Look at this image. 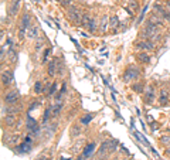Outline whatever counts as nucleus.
<instances>
[{"instance_id":"obj_1","label":"nucleus","mask_w":170,"mask_h":160,"mask_svg":"<svg viewBox=\"0 0 170 160\" xmlns=\"http://www.w3.org/2000/svg\"><path fill=\"white\" fill-rule=\"evenodd\" d=\"M140 75H142L140 68H137L136 65H129V67H126V70H125L124 75H122V80H124V82H130V81L139 80Z\"/></svg>"},{"instance_id":"obj_2","label":"nucleus","mask_w":170,"mask_h":160,"mask_svg":"<svg viewBox=\"0 0 170 160\" xmlns=\"http://www.w3.org/2000/svg\"><path fill=\"white\" fill-rule=\"evenodd\" d=\"M26 128H27V132H28V135H31L33 137L40 136V132H41L40 125H38V122H37L34 118H31L30 115H27Z\"/></svg>"},{"instance_id":"obj_3","label":"nucleus","mask_w":170,"mask_h":160,"mask_svg":"<svg viewBox=\"0 0 170 160\" xmlns=\"http://www.w3.org/2000/svg\"><path fill=\"white\" fill-rule=\"evenodd\" d=\"M67 16H68V20H70L72 24H81L84 14H82V11H81L78 7L71 6V7H68Z\"/></svg>"},{"instance_id":"obj_4","label":"nucleus","mask_w":170,"mask_h":160,"mask_svg":"<svg viewBox=\"0 0 170 160\" xmlns=\"http://www.w3.org/2000/svg\"><path fill=\"white\" fill-rule=\"evenodd\" d=\"M30 21H31L30 14L24 13L20 20V28H19V38H20V40H23L24 37H27V30H28V27H30V24H31Z\"/></svg>"},{"instance_id":"obj_5","label":"nucleus","mask_w":170,"mask_h":160,"mask_svg":"<svg viewBox=\"0 0 170 160\" xmlns=\"http://www.w3.org/2000/svg\"><path fill=\"white\" fill-rule=\"evenodd\" d=\"M155 41L152 40H139L135 43V48L139 51H146V53H150V51L155 50Z\"/></svg>"},{"instance_id":"obj_6","label":"nucleus","mask_w":170,"mask_h":160,"mask_svg":"<svg viewBox=\"0 0 170 160\" xmlns=\"http://www.w3.org/2000/svg\"><path fill=\"white\" fill-rule=\"evenodd\" d=\"M19 98H20V92L17 89H11L3 97V103H6V105H16Z\"/></svg>"},{"instance_id":"obj_7","label":"nucleus","mask_w":170,"mask_h":160,"mask_svg":"<svg viewBox=\"0 0 170 160\" xmlns=\"http://www.w3.org/2000/svg\"><path fill=\"white\" fill-rule=\"evenodd\" d=\"M153 10L156 11L159 16H162L166 21H169L170 23V10L167 9L166 6H163V4H160V3H155L153 4Z\"/></svg>"},{"instance_id":"obj_8","label":"nucleus","mask_w":170,"mask_h":160,"mask_svg":"<svg viewBox=\"0 0 170 160\" xmlns=\"http://www.w3.org/2000/svg\"><path fill=\"white\" fill-rule=\"evenodd\" d=\"M14 80V74L11 70H6V71H2V85L3 87H9Z\"/></svg>"},{"instance_id":"obj_9","label":"nucleus","mask_w":170,"mask_h":160,"mask_svg":"<svg viewBox=\"0 0 170 160\" xmlns=\"http://www.w3.org/2000/svg\"><path fill=\"white\" fill-rule=\"evenodd\" d=\"M30 150H31V142L23 140L20 145H16V153H19V154H26Z\"/></svg>"},{"instance_id":"obj_10","label":"nucleus","mask_w":170,"mask_h":160,"mask_svg":"<svg viewBox=\"0 0 170 160\" xmlns=\"http://www.w3.org/2000/svg\"><path fill=\"white\" fill-rule=\"evenodd\" d=\"M143 98L146 103H153L155 101V87L153 85H149L146 89L143 91Z\"/></svg>"},{"instance_id":"obj_11","label":"nucleus","mask_w":170,"mask_h":160,"mask_svg":"<svg viewBox=\"0 0 170 160\" xmlns=\"http://www.w3.org/2000/svg\"><path fill=\"white\" fill-rule=\"evenodd\" d=\"M95 147H97V143L95 142H91V143L85 145L82 149V156L85 157V159H89L91 156H92V153L95 152Z\"/></svg>"},{"instance_id":"obj_12","label":"nucleus","mask_w":170,"mask_h":160,"mask_svg":"<svg viewBox=\"0 0 170 160\" xmlns=\"http://www.w3.org/2000/svg\"><path fill=\"white\" fill-rule=\"evenodd\" d=\"M109 152H111V142H102L99 150H98V156H99V159H103V157L108 156Z\"/></svg>"},{"instance_id":"obj_13","label":"nucleus","mask_w":170,"mask_h":160,"mask_svg":"<svg viewBox=\"0 0 170 160\" xmlns=\"http://www.w3.org/2000/svg\"><path fill=\"white\" fill-rule=\"evenodd\" d=\"M136 60H137V63L146 65V64H150L152 58H150V55L146 53V51H139V53L136 54Z\"/></svg>"},{"instance_id":"obj_14","label":"nucleus","mask_w":170,"mask_h":160,"mask_svg":"<svg viewBox=\"0 0 170 160\" xmlns=\"http://www.w3.org/2000/svg\"><path fill=\"white\" fill-rule=\"evenodd\" d=\"M38 33H40V30H38V26H37L36 23H31L30 27H28V30H27V37H28L30 40H34V38H37V37H38Z\"/></svg>"},{"instance_id":"obj_15","label":"nucleus","mask_w":170,"mask_h":160,"mask_svg":"<svg viewBox=\"0 0 170 160\" xmlns=\"http://www.w3.org/2000/svg\"><path fill=\"white\" fill-rule=\"evenodd\" d=\"M57 61H58V58H53V60L48 63V65H47V74L50 75V77H55L57 74Z\"/></svg>"},{"instance_id":"obj_16","label":"nucleus","mask_w":170,"mask_h":160,"mask_svg":"<svg viewBox=\"0 0 170 160\" xmlns=\"http://www.w3.org/2000/svg\"><path fill=\"white\" fill-rule=\"evenodd\" d=\"M3 123L6 125V126H16L17 125V115H6V116L3 118Z\"/></svg>"},{"instance_id":"obj_17","label":"nucleus","mask_w":170,"mask_h":160,"mask_svg":"<svg viewBox=\"0 0 170 160\" xmlns=\"http://www.w3.org/2000/svg\"><path fill=\"white\" fill-rule=\"evenodd\" d=\"M169 99H170V93L167 89H160V95H159V102L162 105H167L169 103Z\"/></svg>"},{"instance_id":"obj_18","label":"nucleus","mask_w":170,"mask_h":160,"mask_svg":"<svg viewBox=\"0 0 170 160\" xmlns=\"http://www.w3.org/2000/svg\"><path fill=\"white\" fill-rule=\"evenodd\" d=\"M149 20H150V21H153L155 24H157V26H160V27H163V26H164V21H166V20L163 19V17L159 16L157 13H152V14H150Z\"/></svg>"},{"instance_id":"obj_19","label":"nucleus","mask_w":170,"mask_h":160,"mask_svg":"<svg viewBox=\"0 0 170 160\" xmlns=\"http://www.w3.org/2000/svg\"><path fill=\"white\" fill-rule=\"evenodd\" d=\"M33 91H34L36 95H41V93H44V84H43V81H41V80L36 81L34 85H33Z\"/></svg>"},{"instance_id":"obj_20","label":"nucleus","mask_w":170,"mask_h":160,"mask_svg":"<svg viewBox=\"0 0 170 160\" xmlns=\"http://www.w3.org/2000/svg\"><path fill=\"white\" fill-rule=\"evenodd\" d=\"M61 110H63V103H57L54 106H51V118H58L61 114Z\"/></svg>"},{"instance_id":"obj_21","label":"nucleus","mask_w":170,"mask_h":160,"mask_svg":"<svg viewBox=\"0 0 170 160\" xmlns=\"http://www.w3.org/2000/svg\"><path fill=\"white\" fill-rule=\"evenodd\" d=\"M118 26H119V17L118 16H111L109 17V27L113 31L118 30Z\"/></svg>"},{"instance_id":"obj_22","label":"nucleus","mask_w":170,"mask_h":160,"mask_svg":"<svg viewBox=\"0 0 170 160\" xmlns=\"http://www.w3.org/2000/svg\"><path fill=\"white\" fill-rule=\"evenodd\" d=\"M85 28H87L89 33H95V31H97V28H98V21L95 20V19H92V17H91L89 23L87 24V27H85Z\"/></svg>"},{"instance_id":"obj_23","label":"nucleus","mask_w":170,"mask_h":160,"mask_svg":"<svg viewBox=\"0 0 170 160\" xmlns=\"http://www.w3.org/2000/svg\"><path fill=\"white\" fill-rule=\"evenodd\" d=\"M20 2L21 0H13V3H11L10 9H9V14H10V16H14V14L17 13L19 7H20Z\"/></svg>"},{"instance_id":"obj_24","label":"nucleus","mask_w":170,"mask_h":160,"mask_svg":"<svg viewBox=\"0 0 170 160\" xmlns=\"http://www.w3.org/2000/svg\"><path fill=\"white\" fill-rule=\"evenodd\" d=\"M108 27H109V19H108V16H103L102 20H101V24H99V30L102 31V33H105V31L108 30Z\"/></svg>"},{"instance_id":"obj_25","label":"nucleus","mask_w":170,"mask_h":160,"mask_svg":"<svg viewBox=\"0 0 170 160\" xmlns=\"http://www.w3.org/2000/svg\"><path fill=\"white\" fill-rule=\"evenodd\" d=\"M81 135V126L80 125H74L72 128H71V136L72 137H77Z\"/></svg>"},{"instance_id":"obj_26","label":"nucleus","mask_w":170,"mask_h":160,"mask_svg":"<svg viewBox=\"0 0 170 160\" xmlns=\"http://www.w3.org/2000/svg\"><path fill=\"white\" fill-rule=\"evenodd\" d=\"M94 119V115H91V114H88V115H85V116H82L81 118V125H89L91 123V120Z\"/></svg>"},{"instance_id":"obj_27","label":"nucleus","mask_w":170,"mask_h":160,"mask_svg":"<svg viewBox=\"0 0 170 160\" xmlns=\"http://www.w3.org/2000/svg\"><path fill=\"white\" fill-rule=\"evenodd\" d=\"M7 55H9V60H10L11 63H16V61H17V51L14 50L13 47H10V51H9Z\"/></svg>"},{"instance_id":"obj_28","label":"nucleus","mask_w":170,"mask_h":160,"mask_svg":"<svg viewBox=\"0 0 170 160\" xmlns=\"http://www.w3.org/2000/svg\"><path fill=\"white\" fill-rule=\"evenodd\" d=\"M51 116V108H47L46 110H44V116H43V125H46L47 122H48V119H50Z\"/></svg>"},{"instance_id":"obj_29","label":"nucleus","mask_w":170,"mask_h":160,"mask_svg":"<svg viewBox=\"0 0 170 160\" xmlns=\"http://www.w3.org/2000/svg\"><path fill=\"white\" fill-rule=\"evenodd\" d=\"M55 92H57V82H55V81H54V82L51 84L50 89H48V92H47L46 95H47V97H53V95H54V93H55Z\"/></svg>"},{"instance_id":"obj_30","label":"nucleus","mask_w":170,"mask_h":160,"mask_svg":"<svg viewBox=\"0 0 170 160\" xmlns=\"http://www.w3.org/2000/svg\"><path fill=\"white\" fill-rule=\"evenodd\" d=\"M132 89L135 91V92H142V91H145V88H143V85H142V82H137V84H133L132 85Z\"/></svg>"},{"instance_id":"obj_31","label":"nucleus","mask_w":170,"mask_h":160,"mask_svg":"<svg viewBox=\"0 0 170 160\" xmlns=\"http://www.w3.org/2000/svg\"><path fill=\"white\" fill-rule=\"evenodd\" d=\"M43 48H44V41H43V40H41V41L38 40V41L36 43V45H34V51H36V53H40Z\"/></svg>"},{"instance_id":"obj_32","label":"nucleus","mask_w":170,"mask_h":160,"mask_svg":"<svg viewBox=\"0 0 170 160\" xmlns=\"http://www.w3.org/2000/svg\"><path fill=\"white\" fill-rule=\"evenodd\" d=\"M160 143L164 145V146H170V136L166 135V136H160Z\"/></svg>"},{"instance_id":"obj_33","label":"nucleus","mask_w":170,"mask_h":160,"mask_svg":"<svg viewBox=\"0 0 170 160\" xmlns=\"http://www.w3.org/2000/svg\"><path fill=\"white\" fill-rule=\"evenodd\" d=\"M57 74H60V75H63L64 74V64L60 61V58H58V61H57Z\"/></svg>"},{"instance_id":"obj_34","label":"nucleus","mask_w":170,"mask_h":160,"mask_svg":"<svg viewBox=\"0 0 170 160\" xmlns=\"http://www.w3.org/2000/svg\"><path fill=\"white\" fill-rule=\"evenodd\" d=\"M50 53H51V48H46V50H44L43 58H41V63H47V60H48V57H50Z\"/></svg>"},{"instance_id":"obj_35","label":"nucleus","mask_w":170,"mask_h":160,"mask_svg":"<svg viewBox=\"0 0 170 160\" xmlns=\"http://www.w3.org/2000/svg\"><path fill=\"white\" fill-rule=\"evenodd\" d=\"M89 20H91V16H89V14H84V17H82V21H81V24H82L84 27H87V24L89 23Z\"/></svg>"},{"instance_id":"obj_36","label":"nucleus","mask_w":170,"mask_h":160,"mask_svg":"<svg viewBox=\"0 0 170 160\" xmlns=\"http://www.w3.org/2000/svg\"><path fill=\"white\" fill-rule=\"evenodd\" d=\"M129 4H130L129 9L133 11V13H135V11H137V3H136V0H129Z\"/></svg>"},{"instance_id":"obj_37","label":"nucleus","mask_w":170,"mask_h":160,"mask_svg":"<svg viewBox=\"0 0 170 160\" xmlns=\"http://www.w3.org/2000/svg\"><path fill=\"white\" fill-rule=\"evenodd\" d=\"M60 3H61V6H64V7H71V4H72V0H61Z\"/></svg>"},{"instance_id":"obj_38","label":"nucleus","mask_w":170,"mask_h":160,"mask_svg":"<svg viewBox=\"0 0 170 160\" xmlns=\"http://www.w3.org/2000/svg\"><path fill=\"white\" fill-rule=\"evenodd\" d=\"M147 10V4L143 7V10H142V14H140V17H139V20H137V23H142V19H143V16H145V11Z\"/></svg>"},{"instance_id":"obj_39","label":"nucleus","mask_w":170,"mask_h":160,"mask_svg":"<svg viewBox=\"0 0 170 160\" xmlns=\"http://www.w3.org/2000/svg\"><path fill=\"white\" fill-rule=\"evenodd\" d=\"M36 160H51L48 156H46V154H40V156H37Z\"/></svg>"},{"instance_id":"obj_40","label":"nucleus","mask_w":170,"mask_h":160,"mask_svg":"<svg viewBox=\"0 0 170 160\" xmlns=\"http://www.w3.org/2000/svg\"><path fill=\"white\" fill-rule=\"evenodd\" d=\"M40 103H41V102H37V101H33V103H31V106H30V110L36 109L37 106H40Z\"/></svg>"},{"instance_id":"obj_41","label":"nucleus","mask_w":170,"mask_h":160,"mask_svg":"<svg viewBox=\"0 0 170 160\" xmlns=\"http://www.w3.org/2000/svg\"><path fill=\"white\" fill-rule=\"evenodd\" d=\"M6 45V44H4ZM4 45H2V57H0V60H2V63L4 61V58H6V54H4Z\"/></svg>"},{"instance_id":"obj_42","label":"nucleus","mask_w":170,"mask_h":160,"mask_svg":"<svg viewBox=\"0 0 170 160\" xmlns=\"http://www.w3.org/2000/svg\"><path fill=\"white\" fill-rule=\"evenodd\" d=\"M84 142L82 140H80V142H77V143H75V147H74V150H75V152H77V150H80V146L81 145H82Z\"/></svg>"},{"instance_id":"obj_43","label":"nucleus","mask_w":170,"mask_h":160,"mask_svg":"<svg viewBox=\"0 0 170 160\" xmlns=\"http://www.w3.org/2000/svg\"><path fill=\"white\" fill-rule=\"evenodd\" d=\"M166 7H167V9H169V10H170V0H167V2H166Z\"/></svg>"},{"instance_id":"obj_44","label":"nucleus","mask_w":170,"mask_h":160,"mask_svg":"<svg viewBox=\"0 0 170 160\" xmlns=\"http://www.w3.org/2000/svg\"><path fill=\"white\" fill-rule=\"evenodd\" d=\"M166 154H169V156H170V146L166 149Z\"/></svg>"},{"instance_id":"obj_45","label":"nucleus","mask_w":170,"mask_h":160,"mask_svg":"<svg viewBox=\"0 0 170 160\" xmlns=\"http://www.w3.org/2000/svg\"><path fill=\"white\" fill-rule=\"evenodd\" d=\"M84 159H85V157H84V156H82V154H81V156H80V157H77V160H84Z\"/></svg>"},{"instance_id":"obj_46","label":"nucleus","mask_w":170,"mask_h":160,"mask_svg":"<svg viewBox=\"0 0 170 160\" xmlns=\"http://www.w3.org/2000/svg\"><path fill=\"white\" fill-rule=\"evenodd\" d=\"M60 160H71V159H68V157H60Z\"/></svg>"},{"instance_id":"obj_47","label":"nucleus","mask_w":170,"mask_h":160,"mask_svg":"<svg viewBox=\"0 0 170 160\" xmlns=\"http://www.w3.org/2000/svg\"><path fill=\"white\" fill-rule=\"evenodd\" d=\"M169 93H170V89H169Z\"/></svg>"}]
</instances>
